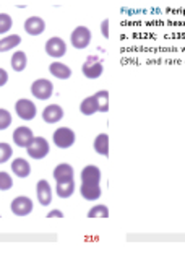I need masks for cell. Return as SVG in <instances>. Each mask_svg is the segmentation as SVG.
<instances>
[{"label": "cell", "mask_w": 185, "mask_h": 260, "mask_svg": "<svg viewBox=\"0 0 185 260\" xmlns=\"http://www.w3.org/2000/svg\"><path fill=\"white\" fill-rule=\"evenodd\" d=\"M26 151L28 156H31L33 159H44L51 151V145L44 137H34L31 143L26 146Z\"/></svg>", "instance_id": "1"}, {"label": "cell", "mask_w": 185, "mask_h": 260, "mask_svg": "<svg viewBox=\"0 0 185 260\" xmlns=\"http://www.w3.org/2000/svg\"><path fill=\"white\" fill-rule=\"evenodd\" d=\"M52 140H54V145L57 146V148L67 150V148H70V146H73V143L77 140V135L70 127H59L54 132Z\"/></svg>", "instance_id": "2"}, {"label": "cell", "mask_w": 185, "mask_h": 260, "mask_svg": "<svg viewBox=\"0 0 185 260\" xmlns=\"http://www.w3.org/2000/svg\"><path fill=\"white\" fill-rule=\"evenodd\" d=\"M70 44L78 51H83L91 44V29L88 26H77L70 35Z\"/></svg>", "instance_id": "3"}, {"label": "cell", "mask_w": 185, "mask_h": 260, "mask_svg": "<svg viewBox=\"0 0 185 260\" xmlns=\"http://www.w3.org/2000/svg\"><path fill=\"white\" fill-rule=\"evenodd\" d=\"M31 94H33L36 100L46 101L54 94V85L51 80L47 78H38L33 81L31 85Z\"/></svg>", "instance_id": "4"}, {"label": "cell", "mask_w": 185, "mask_h": 260, "mask_svg": "<svg viewBox=\"0 0 185 260\" xmlns=\"http://www.w3.org/2000/svg\"><path fill=\"white\" fill-rule=\"evenodd\" d=\"M15 112H17V116L23 120H33L38 114V108L31 100L21 98V100L15 103Z\"/></svg>", "instance_id": "5"}, {"label": "cell", "mask_w": 185, "mask_h": 260, "mask_svg": "<svg viewBox=\"0 0 185 260\" xmlns=\"http://www.w3.org/2000/svg\"><path fill=\"white\" fill-rule=\"evenodd\" d=\"M82 72H83V75H85L86 78L96 80V78H99V77L102 75L104 65H102V62H101L96 55H90V57H88V59L85 60L83 67H82Z\"/></svg>", "instance_id": "6"}, {"label": "cell", "mask_w": 185, "mask_h": 260, "mask_svg": "<svg viewBox=\"0 0 185 260\" xmlns=\"http://www.w3.org/2000/svg\"><path fill=\"white\" fill-rule=\"evenodd\" d=\"M46 54L49 57H54V59H60L67 54V43L59 36H52L47 39V43L44 46Z\"/></svg>", "instance_id": "7"}, {"label": "cell", "mask_w": 185, "mask_h": 260, "mask_svg": "<svg viewBox=\"0 0 185 260\" xmlns=\"http://www.w3.org/2000/svg\"><path fill=\"white\" fill-rule=\"evenodd\" d=\"M12 213L17 215V216H26L29 215L31 211H33L34 208V203L33 200H31L29 197H26V195H20V197H17L13 202H12Z\"/></svg>", "instance_id": "8"}, {"label": "cell", "mask_w": 185, "mask_h": 260, "mask_svg": "<svg viewBox=\"0 0 185 260\" xmlns=\"http://www.w3.org/2000/svg\"><path fill=\"white\" fill-rule=\"evenodd\" d=\"M33 138H34L33 130L26 125H20L15 128V132H13V142L17 146H20V148H26Z\"/></svg>", "instance_id": "9"}, {"label": "cell", "mask_w": 185, "mask_h": 260, "mask_svg": "<svg viewBox=\"0 0 185 260\" xmlns=\"http://www.w3.org/2000/svg\"><path fill=\"white\" fill-rule=\"evenodd\" d=\"M36 195H38V202L41 203L43 207H49L52 202V187L51 184L46 181V179H41L36 184Z\"/></svg>", "instance_id": "10"}, {"label": "cell", "mask_w": 185, "mask_h": 260, "mask_svg": "<svg viewBox=\"0 0 185 260\" xmlns=\"http://www.w3.org/2000/svg\"><path fill=\"white\" fill-rule=\"evenodd\" d=\"M25 31L28 32L29 36H41L43 32L46 31V21L41 18V16H29L25 21Z\"/></svg>", "instance_id": "11"}, {"label": "cell", "mask_w": 185, "mask_h": 260, "mask_svg": "<svg viewBox=\"0 0 185 260\" xmlns=\"http://www.w3.org/2000/svg\"><path fill=\"white\" fill-rule=\"evenodd\" d=\"M63 119V109L59 104H49L43 111V120L46 124H57Z\"/></svg>", "instance_id": "12"}, {"label": "cell", "mask_w": 185, "mask_h": 260, "mask_svg": "<svg viewBox=\"0 0 185 260\" xmlns=\"http://www.w3.org/2000/svg\"><path fill=\"white\" fill-rule=\"evenodd\" d=\"M80 193L82 197L88 202H94L99 200V197L102 195L101 185L99 184H91V182H82V187H80Z\"/></svg>", "instance_id": "13"}, {"label": "cell", "mask_w": 185, "mask_h": 260, "mask_svg": "<svg viewBox=\"0 0 185 260\" xmlns=\"http://www.w3.org/2000/svg\"><path fill=\"white\" fill-rule=\"evenodd\" d=\"M55 182H60V181H68V179H73L75 176V171L73 166L68 165V162H60L54 168V173H52Z\"/></svg>", "instance_id": "14"}, {"label": "cell", "mask_w": 185, "mask_h": 260, "mask_svg": "<svg viewBox=\"0 0 185 260\" xmlns=\"http://www.w3.org/2000/svg\"><path fill=\"white\" fill-rule=\"evenodd\" d=\"M12 171L17 177L25 179L31 174V165L25 158H15L12 161Z\"/></svg>", "instance_id": "15"}, {"label": "cell", "mask_w": 185, "mask_h": 260, "mask_svg": "<svg viewBox=\"0 0 185 260\" xmlns=\"http://www.w3.org/2000/svg\"><path fill=\"white\" fill-rule=\"evenodd\" d=\"M49 72H51V75H54L55 78H59V80H68L71 77V69L68 67L67 63H63V62H52L49 65Z\"/></svg>", "instance_id": "16"}, {"label": "cell", "mask_w": 185, "mask_h": 260, "mask_svg": "<svg viewBox=\"0 0 185 260\" xmlns=\"http://www.w3.org/2000/svg\"><path fill=\"white\" fill-rule=\"evenodd\" d=\"M82 182L99 184L101 182V169L94 165H88L82 171Z\"/></svg>", "instance_id": "17"}, {"label": "cell", "mask_w": 185, "mask_h": 260, "mask_svg": "<svg viewBox=\"0 0 185 260\" xmlns=\"http://www.w3.org/2000/svg\"><path fill=\"white\" fill-rule=\"evenodd\" d=\"M94 151L101 154V156H109V135L107 134H99L94 138Z\"/></svg>", "instance_id": "18"}, {"label": "cell", "mask_w": 185, "mask_h": 260, "mask_svg": "<svg viewBox=\"0 0 185 260\" xmlns=\"http://www.w3.org/2000/svg\"><path fill=\"white\" fill-rule=\"evenodd\" d=\"M55 192L60 199H70L75 192V181L68 179V181H60L55 185Z\"/></svg>", "instance_id": "19"}, {"label": "cell", "mask_w": 185, "mask_h": 260, "mask_svg": "<svg viewBox=\"0 0 185 260\" xmlns=\"http://www.w3.org/2000/svg\"><path fill=\"white\" fill-rule=\"evenodd\" d=\"M80 111H82V114H85V116H93V114L99 112V106H98V101H96L94 94L85 98L82 104H80Z\"/></svg>", "instance_id": "20"}, {"label": "cell", "mask_w": 185, "mask_h": 260, "mask_svg": "<svg viewBox=\"0 0 185 260\" xmlns=\"http://www.w3.org/2000/svg\"><path fill=\"white\" fill-rule=\"evenodd\" d=\"M21 44V36L20 35H9L0 39V52H9L12 49Z\"/></svg>", "instance_id": "21"}, {"label": "cell", "mask_w": 185, "mask_h": 260, "mask_svg": "<svg viewBox=\"0 0 185 260\" xmlns=\"http://www.w3.org/2000/svg\"><path fill=\"white\" fill-rule=\"evenodd\" d=\"M12 69L15 72H23L26 69V65H28V57H26V52H23V51H17L13 55H12Z\"/></svg>", "instance_id": "22"}, {"label": "cell", "mask_w": 185, "mask_h": 260, "mask_svg": "<svg viewBox=\"0 0 185 260\" xmlns=\"http://www.w3.org/2000/svg\"><path fill=\"white\" fill-rule=\"evenodd\" d=\"M96 101H98L99 106V112H107L109 111V91L107 89H101L94 94Z\"/></svg>", "instance_id": "23"}, {"label": "cell", "mask_w": 185, "mask_h": 260, "mask_svg": "<svg viewBox=\"0 0 185 260\" xmlns=\"http://www.w3.org/2000/svg\"><path fill=\"white\" fill-rule=\"evenodd\" d=\"M13 26V18L9 13H0V35H7Z\"/></svg>", "instance_id": "24"}, {"label": "cell", "mask_w": 185, "mask_h": 260, "mask_svg": "<svg viewBox=\"0 0 185 260\" xmlns=\"http://www.w3.org/2000/svg\"><path fill=\"white\" fill-rule=\"evenodd\" d=\"M88 218H109V208L106 205H96L88 211Z\"/></svg>", "instance_id": "25"}, {"label": "cell", "mask_w": 185, "mask_h": 260, "mask_svg": "<svg viewBox=\"0 0 185 260\" xmlns=\"http://www.w3.org/2000/svg\"><path fill=\"white\" fill-rule=\"evenodd\" d=\"M13 156V148L5 142H0V165L2 162L10 161V158Z\"/></svg>", "instance_id": "26"}, {"label": "cell", "mask_w": 185, "mask_h": 260, "mask_svg": "<svg viewBox=\"0 0 185 260\" xmlns=\"http://www.w3.org/2000/svg\"><path fill=\"white\" fill-rule=\"evenodd\" d=\"M13 187V177L5 173V171H0V190L5 192V190H10Z\"/></svg>", "instance_id": "27"}, {"label": "cell", "mask_w": 185, "mask_h": 260, "mask_svg": "<svg viewBox=\"0 0 185 260\" xmlns=\"http://www.w3.org/2000/svg\"><path fill=\"white\" fill-rule=\"evenodd\" d=\"M10 125H12V114L7 109L0 108V130L9 128Z\"/></svg>", "instance_id": "28"}, {"label": "cell", "mask_w": 185, "mask_h": 260, "mask_svg": "<svg viewBox=\"0 0 185 260\" xmlns=\"http://www.w3.org/2000/svg\"><path fill=\"white\" fill-rule=\"evenodd\" d=\"M101 35L104 39H109V18H104L101 21Z\"/></svg>", "instance_id": "29"}, {"label": "cell", "mask_w": 185, "mask_h": 260, "mask_svg": "<svg viewBox=\"0 0 185 260\" xmlns=\"http://www.w3.org/2000/svg\"><path fill=\"white\" fill-rule=\"evenodd\" d=\"M7 81H9V72L5 69H0V88L5 86Z\"/></svg>", "instance_id": "30"}, {"label": "cell", "mask_w": 185, "mask_h": 260, "mask_svg": "<svg viewBox=\"0 0 185 260\" xmlns=\"http://www.w3.org/2000/svg\"><path fill=\"white\" fill-rule=\"evenodd\" d=\"M47 218H63V213L60 210H51L49 213H47Z\"/></svg>", "instance_id": "31"}]
</instances>
